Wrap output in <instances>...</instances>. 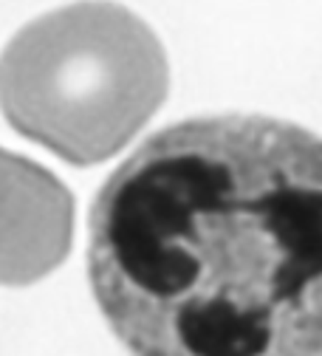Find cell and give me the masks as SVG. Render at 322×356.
<instances>
[{"label":"cell","mask_w":322,"mask_h":356,"mask_svg":"<svg viewBox=\"0 0 322 356\" xmlns=\"http://www.w3.org/2000/svg\"><path fill=\"white\" fill-rule=\"evenodd\" d=\"M88 277L130 356H322V136L255 113L156 130L90 204Z\"/></svg>","instance_id":"obj_1"},{"label":"cell","mask_w":322,"mask_h":356,"mask_svg":"<svg viewBox=\"0 0 322 356\" xmlns=\"http://www.w3.org/2000/svg\"><path fill=\"white\" fill-rule=\"evenodd\" d=\"M170 91L156 31L113 0H79L23 26L0 54V111L74 167L116 156Z\"/></svg>","instance_id":"obj_2"},{"label":"cell","mask_w":322,"mask_h":356,"mask_svg":"<svg viewBox=\"0 0 322 356\" xmlns=\"http://www.w3.org/2000/svg\"><path fill=\"white\" fill-rule=\"evenodd\" d=\"M74 198L42 164L0 147V286H29L68 257Z\"/></svg>","instance_id":"obj_3"}]
</instances>
